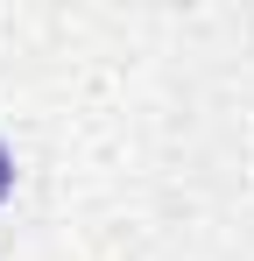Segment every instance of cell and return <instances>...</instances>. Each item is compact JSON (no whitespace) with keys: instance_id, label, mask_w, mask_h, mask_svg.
Here are the masks:
<instances>
[{"instance_id":"1","label":"cell","mask_w":254,"mask_h":261,"mask_svg":"<svg viewBox=\"0 0 254 261\" xmlns=\"http://www.w3.org/2000/svg\"><path fill=\"white\" fill-rule=\"evenodd\" d=\"M14 191V155H7V141H0V198Z\"/></svg>"}]
</instances>
